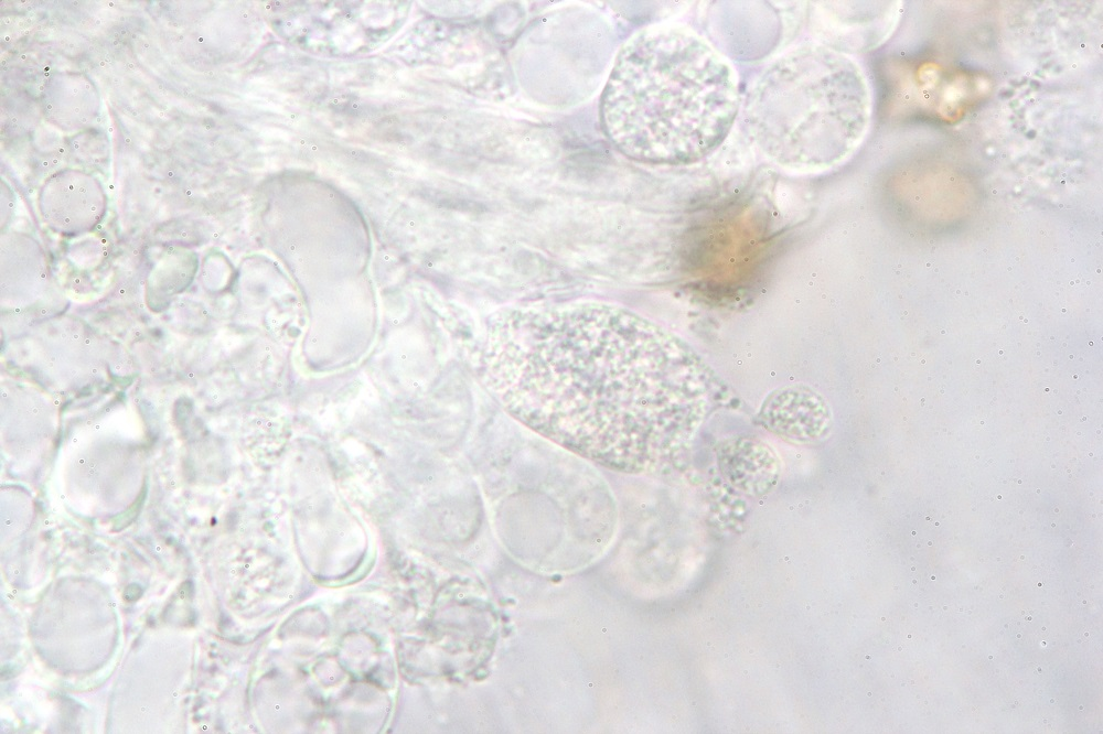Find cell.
I'll return each instance as SVG.
<instances>
[{
	"label": "cell",
	"mask_w": 1103,
	"mask_h": 734,
	"mask_svg": "<svg viewBox=\"0 0 1103 734\" xmlns=\"http://www.w3.org/2000/svg\"><path fill=\"white\" fill-rule=\"evenodd\" d=\"M484 381L525 428L623 473L671 464L717 393L677 336L602 302L502 310L486 323Z\"/></svg>",
	"instance_id": "cell-1"
},
{
	"label": "cell",
	"mask_w": 1103,
	"mask_h": 734,
	"mask_svg": "<svg viewBox=\"0 0 1103 734\" xmlns=\"http://www.w3.org/2000/svg\"><path fill=\"white\" fill-rule=\"evenodd\" d=\"M738 76L692 28H647L622 48L603 91L611 140L643 163L687 165L710 155L739 115Z\"/></svg>",
	"instance_id": "cell-2"
},
{
	"label": "cell",
	"mask_w": 1103,
	"mask_h": 734,
	"mask_svg": "<svg viewBox=\"0 0 1103 734\" xmlns=\"http://www.w3.org/2000/svg\"><path fill=\"white\" fill-rule=\"evenodd\" d=\"M741 127L770 162L792 172L826 171L859 145L869 96L858 65L839 50L801 43L772 58L740 104Z\"/></svg>",
	"instance_id": "cell-3"
},
{
	"label": "cell",
	"mask_w": 1103,
	"mask_h": 734,
	"mask_svg": "<svg viewBox=\"0 0 1103 734\" xmlns=\"http://www.w3.org/2000/svg\"><path fill=\"white\" fill-rule=\"evenodd\" d=\"M759 421L782 439L812 443L826 436L831 412L816 392L803 386H793L769 396L760 410Z\"/></svg>",
	"instance_id": "cell-4"
}]
</instances>
